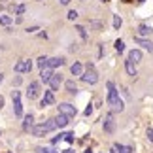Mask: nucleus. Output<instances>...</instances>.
Listing matches in <instances>:
<instances>
[{
  "label": "nucleus",
  "instance_id": "1",
  "mask_svg": "<svg viewBox=\"0 0 153 153\" xmlns=\"http://www.w3.org/2000/svg\"><path fill=\"white\" fill-rule=\"evenodd\" d=\"M108 106H111L115 111H123V102L119 98V91L115 89L114 81H108V98H106Z\"/></svg>",
  "mask_w": 153,
  "mask_h": 153
},
{
  "label": "nucleus",
  "instance_id": "2",
  "mask_svg": "<svg viewBox=\"0 0 153 153\" xmlns=\"http://www.w3.org/2000/svg\"><path fill=\"white\" fill-rule=\"evenodd\" d=\"M79 78H81V81H83V83L95 85L97 81H98V72L95 70V66H93V64H87V66L83 68V74H81Z\"/></svg>",
  "mask_w": 153,
  "mask_h": 153
},
{
  "label": "nucleus",
  "instance_id": "3",
  "mask_svg": "<svg viewBox=\"0 0 153 153\" xmlns=\"http://www.w3.org/2000/svg\"><path fill=\"white\" fill-rule=\"evenodd\" d=\"M55 121L53 119H48L45 123H42V125H36V127H32L30 131H32V134L34 136H45V134H49L51 131H55Z\"/></svg>",
  "mask_w": 153,
  "mask_h": 153
},
{
  "label": "nucleus",
  "instance_id": "4",
  "mask_svg": "<svg viewBox=\"0 0 153 153\" xmlns=\"http://www.w3.org/2000/svg\"><path fill=\"white\" fill-rule=\"evenodd\" d=\"M11 100H13V114H15V117H23L21 93H19V91H11Z\"/></svg>",
  "mask_w": 153,
  "mask_h": 153
},
{
  "label": "nucleus",
  "instance_id": "5",
  "mask_svg": "<svg viewBox=\"0 0 153 153\" xmlns=\"http://www.w3.org/2000/svg\"><path fill=\"white\" fill-rule=\"evenodd\" d=\"M59 114H62V115H66V117H70V119H72V117H76L78 110H76V106L64 102V104H59Z\"/></svg>",
  "mask_w": 153,
  "mask_h": 153
},
{
  "label": "nucleus",
  "instance_id": "6",
  "mask_svg": "<svg viewBox=\"0 0 153 153\" xmlns=\"http://www.w3.org/2000/svg\"><path fill=\"white\" fill-rule=\"evenodd\" d=\"M13 70H15V72H30V70H32V61H30V59H28V61H27V59H23V61H17L15 62V66H13Z\"/></svg>",
  "mask_w": 153,
  "mask_h": 153
},
{
  "label": "nucleus",
  "instance_id": "7",
  "mask_svg": "<svg viewBox=\"0 0 153 153\" xmlns=\"http://www.w3.org/2000/svg\"><path fill=\"white\" fill-rule=\"evenodd\" d=\"M102 127H104V132H108V134L115 132V121H114V115H111V114L106 115V119H104V123H102Z\"/></svg>",
  "mask_w": 153,
  "mask_h": 153
},
{
  "label": "nucleus",
  "instance_id": "8",
  "mask_svg": "<svg viewBox=\"0 0 153 153\" xmlns=\"http://www.w3.org/2000/svg\"><path fill=\"white\" fill-rule=\"evenodd\" d=\"M40 95V81H32V83H28V89H27V97L30 98H36Z\"/></svg>",
  "mask_w": 153,
  "mask_h": 153
},
{
  "label": "nucleus",
  "instance_id": "9",
  "mask_svg": "<svg viewBox=\"0 0 153 153\" xmlns=\"http://www.w3.org/2000/svg\"><path fill=\"white\" fill-rule=\"evenodd\" d=\"M53 104H55V93H53V91H45L42 102H40V108H44V106H53Z\"/></svg>",
  "mask_w": 153,
  "mask_h": 153
},
{
  "label": "nucleus",
  "instance_id": "10",
  "mask_svg": "<svg viewBox=\"0 0 153 153\" xmlns=\"http://www.w3.org/2000/svg\"><path fill=\"white\" fill-rule=\"evenodd\" d=\"M61 83H62V76H61V74H53V76H51V79H49L51 91H59Z\"/></svg>",
  "mask_w": 153,
  "mask_h": 153
},
{
  "label": "nucleus",
  "instance_id": "11",
  "mask_svg": "<svg viewBox=\"0 0 153 153\" xmlns=\"http://www.w3.org/2000/svg\"><path fill=\"white\" fill-rule=\"evenodd\" d=\"M134 42H136L138 45H142V48H146L149 53H153V42H151V40H146V38H140V36H134Z\"/></svg>",
  "mask_w": 153,
  "mask_h": 153
},
{
  "label": "nucleus",
  "instance_id": "12",
  "mask_svg": "<svg viewBox=\"0 0 153 153\" xmlns=\"http://www.w3.org/2000/svg\"><path fill=\"white\" fill-rule=\"evenodd\" d=\"M53 121H55V127H59V128H62V127H66L68 123H70V117H66V115H62V114H59V115H57V117H55V119H53Z\"/></svg>",
  "mask_w": 153,
  "mask_h": 153
},
{
  "label": "nucleus",
  "instance_id": "13",
  "mask_svg": "<svg viewBox=\"0 0 153 153\" xmlns=\"http://www.w3.org/2000/svg\"><path fill=\"white\" fill-rule=\"evenodd\" d=\"M64 64V59L62 57H53V59H48V66L53 70V68H61Z\"/></svg>",
  "mask_w": 153,
  "mask_h": 153
},
{
  "label": "nucleus",
  "instance_id": "14",
  "mask_svg": "<svg viewBox=\"0 0 153 153\" xmlns=\"http://www.w3.org/2000/svg\"><path fill=\"white\" fill-rule=\"evenodd\" d=\"M51 76H53V70L51 68H42V70H40V79H42L44 83H49Z\"/></svg>",
  "mask_w": 153,
  "mask_h": 153
},
{
  "label": "nucleus",
  "instance_id": "15",
  "mask_svg": "<svg viewBox=\"0 0 153 153\" xmlns=\"http://www.w3.org/2000/svg\"><path fill=\"white\" fill-rule=\"evenodd\" d=\"M128 61L134 62V64L140 62V61H142V51H140V49H132L131 53H128Z\"/></svg>",
  "mask_w": 153,
  "mask_h": 153
},
{
  "label": "nucleus",
  "instance_id": "16",
  "mask_svg": "<svg viewBox=\"0 0 153 153\" xmlns=\"http://www.w3.org/2000/svg\"><path fill=\"white\" fill-rule=\"evenodd\" d=\"M70 72H72V76H81V74H83V64H81V62H74L72 66H70Z\"/></svg>",
  "mask_w": 153,
  "mask_h": 153
},
{
  "label": "nucleus",
  "instance_id": "17",
  "mask_svg": "<svg viewBox=\"0 0 153 153\" xmlns=\"http://www.w3.org/2000/svg\"><path fill=\"white\" fill-rule=\"evenodd\" d=\"M34 127V115L32 114H28V115H25V121H23V128L25 131H28V128H32Z\"/></svg>",
  "mask_w": 153,
  "mask_h": 153
},
{
  "label": "nucleus",
  "instance_id": "18",
  "mask_svg": "<svg viewBox=\"0 0 153 153\" xmlns=\"http://www.w3.org/2000/svg\"><path fill=\"white\" fill-rule=\"evenodd\" d=\"M151 32H153V28H151V27H148V25H140V27H138V34H140V38L149 36Z\"/></svg>",
  "mask_w": 153,
  "mask_h": 153
},
{
  "label": "nucleus",
  "instance_id": "19",
  "mask_svg": "<svg viewBox=\"0 0 153 153\" xmlns=\"http://www.w3.org/2000/svg\"><path fill=\"white\" fill-rule=\"evenodd\" d=\"M125 70H127L128 76H136V74H138V72H136V66H134V62H131L128 59L125 61Z\"/></svg>",
  "mask_w": 153,
  "mask_h": 153
},
{
  "label": "nucleus",
  "instance_id": "20",
  "mask_svg": "<svg viewBox=\"0 0 153 153\" xmlns=\"http://www.w3.org/2000/svg\"><path fill=\"white\" fill-rule=\"evenodd\" d=\"M115 149H117V153H132V148H131V146H121V144H115Z\"/></svg>",
  "mask_w": 153,
  "mask_h": 153
},
{
  "label": "nucleus",
  "instance_id": "21",
  "mask_svg": "<svg viewBox=\"0 0 153 153\" xmlns=\"http://www.w3.org/2000/svg\"><path fill=\"white\" fill-rule=\"evenodd\" d=\"M11 21H13L11 15H0V25H2V27H10Z\"/></svg>",
  "mask_w": 153,
  "mask_h": 153
},
{
  "label": "nucleus",
  "instance_id": "22",
  "mask_svg": "<svg viewBox=\"0 0 153 153\" xmlns=\"http://www.w3.org/2000/svg\"><path fill=\"white\" fill-rule=\"evenodd\" d=\"M36 64H38V66H40V70H42V68H49V66H48V57H45V55H42V57H38V61H36Z\"/></svg>",
  "mask_w": 153,
  "mask_h": 153
},
{
  "label": "nucleus",
  "instance_id": "23",
  "mask_svg": "<svg viewBox=\"0 0 153 153\" xmlns=\"http://www.w3.org/2000/svg\"><path fill=\"white\" fill-rule=\"evenodd\" d=\"M64 87H66L68 93H76V91H78V85H76V81H72V79L66 81V83H64Z\"/></svg>",
  "mask_w": 153,
  "mask_h": 153
},
{
  "label": "nucleus",
  "instance_id": "24",
  "mask_svg": "<svg viewBox=\"0 0 153 153\" xmlns=\"http://www.w3.org/2000/svg\"><path fill=\"white\" fill-rule=\"evenodd\" d=\"M121 25H123V19H121L119 15H114V28H115V30H119Z\"/></svg>",
  "mask_w": 153,
  "mask_h": 153
},
{
  "label": "nucleus",
  "instance_id": "25",
  "mask_svg": "<svg viewBox=\"0 0 153 153\" xmlns=\"http://www.w3.org/2000/svg\"><path fill=\"white\" fill-rule=\"evenodd\" d=\"M76 30L79 32V36L83 38V40H87V30H85V27H81V25H78V27H76Z\"/></svg>",
  "mask_w": 153,
  "mask_h": 153
},
{
  "label": "nucleus",
  "instance_id": "26",
  "mask_svg": "<svg viewBox=\"0 0 153 153\" xmlns=\"http://www.w3.org/2000/svg\"><path fill=\"white\" fill-rule=\"evenodd\" d=\"M115 49L119 53H123V51H125V42H123V40H117V42H115Z\"/></svg>",
  "mask_w": 153,
  "mask_h": 153
},
{
  "label": "nucleus",
  "instance_id": "27",
  "mask_svg": "<svg viewBox=\"0 0 153 153\" xmlns=\"http://www.w3.org/2000/svg\"><path fill=\"white\" fill-rule=\"evenodd\" d=\"M62 140H66L68 144H74V132H66V134H62Z\"/></svg>",
  "mask_w": 153,
  "mask_h": 153
},
{
  "label": "nucleus",
  "instance_id": "28",
  "mask_svg": "<svg viewBox=\"0 0 153 153\" xmlns=\"http://www.w3.org/2000/svg\"><path fill=\"white\" fill-rule=\"evenodd\" d=\"M66 17H68V19H70V21H74V19H78V11H76V10H70Z\"/></svg>",
  "mask_w": 153,
  "mask_h": 153
},
{
  "label": "nucleus",
  "instance_id": "29",
  "mask_svg": "<svg viewBox=\"0 0 153 153\" xmlns=\"http://www.w3.org/2000/svg\"><path fill=\"white\" fill-rule=\"evenodd\" d=\"M25 10H27V8H25L23 4H21V6H17V15H23V13H25Z\"/></svg>",
  "mask_w": 153,
  "mask_h": 153
},
{
  "label": "nucleus",
  "instance_id": "30",
  "mask_svg": "<svg viewBox=\"0 0 153 153\" xmlns=\"http://www.w3.org/2000/svg\"><path fill=\"white\" fill-rule=\"evenodd\" d=\"M61 140H62V134H59V136H57V138H53L51 142H53V144H59V142H61Z\"/></svg>",
  "mask_w": 153,
  "mask_h": 153
},
{
  "label": "nucleus",
  "instance_id": "31",
  "mask_svg": "<svg viewBox=\"0 0 153 153\" xmlns=\"http://www.w3.org/2000/svg\"><path fill=\"white\" fill-rule=\"evenodd\" d=\"M148 138L153 142V128H148Z\"/></svg>",
  "mask_w": 153,
  "mask_h": 153
},
{
  "label": "nucleus",
  "instance_id": "32",
  "mask_svg": "<svg viewBox=\"0 0 153 153\" xmlns=\"http://www.w3.org/2000/svg\"><path fill=\"white\" fill-rule=\"evenodd\" d=\"M10 11H11V13H17V6L11 4V6H10Z\"/></svg>",
  "mask_w": 153,
  "mask_h": 153
},
{
  "label": "nucleus",
  "instance_id": "33",
  "mask_svg": "<svg viewBox=\"0 0 153 153\" xmlns=\"http://www.w3.org/2000/svg\"><path fill=\"white\" fill-rule=\"evenodd\" d=\"M36 30H38V27H28L27 28V32H36Z\"/></svg>",
  "mask_w": 153,
  "mask_h": 153
},
{
  "label": "nucleus",
  "instance_id": "34",
  "mask_svg": "<svg viewBox=\"0 0 153 153\" xmlns=\"http://www.w3.org/2000/svg\"><path fill=\"white\" fill-rule=\"evenodd\" d=\"M91 111H93V108H91V106H87V108H85V115H91Z\"/></svg>",
  "mask_w": 153,
  "mask_h": 153
},
{
  "label": "nucleus",
  "instance_id": "35",
  "mask_svg": "<svg viewBox=\"0 0 153 153\" xmlns=\"http://www.w3.org/2000/svg\"><path fill=\"white\" fill-rule=\"evenodd\" d=\"M59 2H61L62 6H68V4H70V0H59Z\"/></svg>",
  "mask_w": 153,
  "mask_h": 153
},
{
  "label": "nucleus",
  "instance_id": "36",
  "mask_svg": "<svg viewBox=\"0 0 153 153\" xmlns=\"http://www.w3.org/2000/svg\"><path fill=\"white\" fill-rule=\"evenodd\" d=\"M38 151H40V153H51L49 149H38Z\"/></svg>",
  "mask_w": 153,
  "mask_h": 153
},
{
  "label": "nucleus",
  "instance_id": "37",
  "mask_svg": "<svg viewBox=\"0 0 153 153\" xmlns=\"http://www.w3.org/2000/svg\"><path fill=\"white\" fill-rule=\"evenodd\" d=\"M4 106V97H0V108Z\"/></svg>",
  "mask_w": 153,
  "mask_h": 153
},
{
  "label": "nucleus",
  "instance_id": "38",
  "mask_svg": "<svg viewBox=\"0 0 153 153\" xmlns=\"http://www.w3.org/2000/svg\"><path fill=\"white\" fill-rule=\"evenodd\" d=\"M62 153H74V151H72V149H64Z\"/></svg>",
  "mask_w": 153,
  "mask_h": 153
},
{
  "label": "nucleus",
  "instance_id": "39",
  "mask_svg": "<svg viewBox=\"0 0 153 153\" xmlns=\"http://www.w3.org/2000/svg\"><path fill=\"white\" fill-rule=\"evenodd\" d=\"M2 79H4V74H0V83H2Z\"/></svg>",
  "mask_w": 153,
  "mask_h": 153
},
{
  "label": "nucleus",
  "instance_id": "40",
  "mask_svg": "<svg viewBox=\"0 0 153 153\" xmlns=\"http://www.w3.org/2000/svg\"><path fill=\"white\" fill-rule=\"evenodd\" d=\"M85 153H93V149H85Z\"/></svg>",
  "mask_w": 153,
  "mask_h": 153
},
{
  "label": "nucleus",
  "instance_id": "41",
  "mask_svg": "<svg viewBox=\"0 0 153 153\" xmlns=\"http://www.w3.org/2000/svg\"><path fill=\"white\" fill-rule=\"evenodd\" d=\"M102 2H110V0H102Z\"/></svg>",
  "mask_w": 153,
  "mask_h": 153
},
{
  "label": "nucleus",
  "instance_id": "42",
  "mask_svg": "<svg viewBox=\"0 0 153 153\" xmlns=\"http://www.w3.org/2000/svg\"><path fill=\"white\" fill-rule=\"evenodd\" d=\"M138 2H144V0H138Z\"/></svg>",
  "mask_w": 153,
  "mask_h": 153
},
{
  "label": "nucleus",
  "instance_id": "43",
  "mask_svg": "<svg viewBox=\"0 0 153 153\" xmlns=\"http://www.w3.org/2000/svg\"><path fill=\"white\" fill-rule=\"evenodd\" d=\"M81 2H85V0H81Z\"/></svg>",
  "mask_w": 153,
  "mask_h": 153
}]
</instances>
